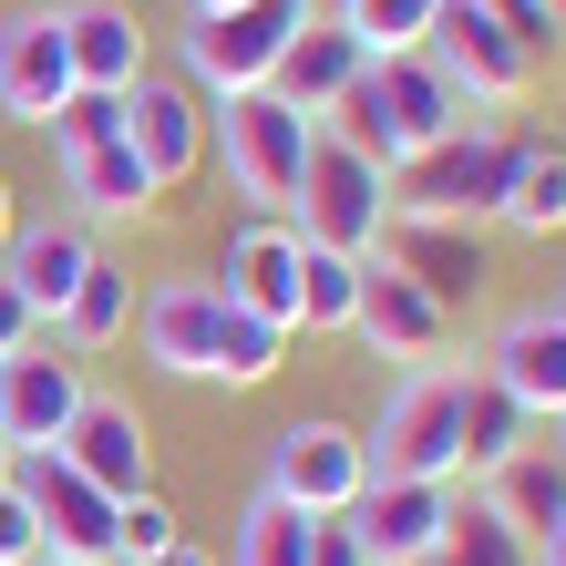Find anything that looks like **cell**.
Here are the masks:
<instances>
[{"label": "cell", "instance_id": "6da1fadb", "mask_svg": "<svg viewBox=\"0 0 566 566\" xmlns=\"http://www.w3.org/2000/svg\"><path fill=\"white\" fill-rule=\"evenodd\" d=\"M319 124H329L340 145H360V155L391 176V165H412L422 145H443L453 124H474V104L453 93V73H443L432 52H391V62H371V73H360Z\"/></svg>", "mask_w": 566, "mask_h": 566}, {"label": "cell", "instance_id": "7a4b0ae2", "mask_svg": "<svg viewBox=\"0 0 566 566\" xmlns=\"http://www.w3.org/2000/svg\"><path fill=\"white\" fill-rule=\"evenodd\" d=\"M463 391H474V360H422L381 391V412L360 422L371 443V474H412V484H463Z\"/></svg>", "mask_w": 566, "mask_h": 566}, {"label": "cell", "instance_id": "3957f363", "mask_svg": "<svg viewBox=\"0 0 566 566\" xmlns=\"http://www.w3.org/2000/svg\"><path fill=\"white\" fill-rule=\"evenodd\" d=\"M319 21L310 0H248V11H207L176 31V83L196 93V104H238V93H269L289 31Z\"/></svg>", "mask_w": 566, "mask_h": 566}, {"label": "cell", "instance_id": "277c9868", "mask_svg": "<svg viewBox=\"0 0 566 566\" xmlns=\"http://www.w3.org/2000/svg\"><path fill=\"white\" fill-rule=\"evenodd\" d=\"M289 227L310 248H340V258H371L381 227H391V176L360 145H340L319 124L310 135V165H298V196H289Z\"/></svg>", "mask_w": 566, "mask_h": 566}, {"label": "cell", "instance_id": "5b68a950", "mask_svg": "<svg viewBox=\"0 0 566 566\" xmlns=\"http://www.w3.org/2000/svg\"><path fill=\"white\" fill-rule=\"evenodd\" d=\"M279 505L298 515H350L360 494H371V443H360V422H329V412H298L269 432V484Z\"/></svg>", "mask_w": 566, "mask_h": 566}, {"label": "cell", "instance_id": "8992f818", "mask_svg": "<svg viewBox=\"0 0 566 566\" xmlns=\"http://www.w3.org/2000/svg\"><path fill=\"white\" fill-rule=\"evenodd\" d=\"M217 114V155H227V186L248 196L258 217H289L298 196V165H310V114H289L279 93H238V104H207Z\"/></svg>", "mask_w": 566, "mask_h": 566}, {"label": "cell", "instance_id": "52a82bcc", "mask_svg": "<svg viewBox=\"0 0 566 566\" xmlns=\"http://www.w3.org/2000/svg\"><path fill=\"white\" fill-rule=\"evenodd\" d=\"M494 186H505V135H494V124H453L443 145L391 165V217H463V227H484Z\"/></svg>", "mask_w": 566, "mask_h": 566}, {"label": "cell", "instance_id": "ba28073f", "mask_svg": "<svg viewBox=\"0 0 566 566\" xmlns=\"http://www.w3.org/2000/svg\"><path fill=\"white\" fill-rule=\"evenodd\" d=\"M432 62L453 73V93L474 114H515L525 93H536V52L515 42V31H494L474 0H443V21H432V42H422Z\"/></svg>", "mask_w": 566, "mask_h": 566}, {"label": "cell", "instance_id": "9c48e42d", "mask_svg": "<svg viewBox=\"0 0 566 566\" xmlns=\"http://www.w3.org/2000/svg\"><path fill=\"white\" fill-rule=\"evenodd\" d=\"M83 402H93V381H83L73 350H52V340L11 350L0 360V432H11V463L21 453H62V432H73Z\"/></svg>", "mask_w": 566, "mask_h": 566}, {"label": "cell", "instance_id": "30bf717a", "mask_svg": "<svg viewBox=\"0 0 566 566\" xmlns=\"http://www.w3.org/2000/svg\"><path fill=\"white\" fill-rule=\"evenodd\" d=\"M11 484L42 515V566H114V494H93L62 453H21Z\"/></svg>", "mask_w": 566, "mask_h": 566}, {"label": "cell", "instance_id": "8fae6325", "mask_svg": "<svg viewBox=\"0 0 566 566\" xmlns=\"http://www.w3.org/2000/svg\"><path fill=\"white\" fill-rule=\"evenodd\" d=\"M474 371L505 391V402H525L536 422H556V412H566V310L546 298V310L494 319V340H484V360H474Z\"/></svg>", "mask_w": 566, "mask_h": 566}, {"label": "cell", "instance_id": "7c38bea8", "mask_svg": "<svg viewBox=\"0 0 566 566\" xmlns=\"http://www.w3.org/2000/svg\"><path fill=\"white\" fill-rule=\"evenodd\" d=\"M381 269H402L412 289H432L443 310H463L484 279H494V258H484V227H463V217H391L381 227Z\"/></svg>", "mask_w": 566, "mask_h": 566}, {"label": "cell", "instance_id": "4fadbf2b", "mask_svg": "<svg viewBox=\"0 0 566 566\" xmlns=\"http://www.w3.org/2000/svg\"><path fill=\"white\" fill-rule=\"evenodd\" d=\"M453 525V484H412V474H371V494L350 505V536L371 566H432Z\"/></svg>", "mask_w": 566, "mask_h": 566}, {"label": "cell", "instance_id": "5bb4252c", "mask_svg": "<svg viewBox=\"0 0 566 566\" xmlns=\"http://www.w3.org/2000/svg\"><path fill=\"white\" fill-rule=\"evenodd\" d=\"M73 93L83 83H73V52H62V11H11L0 21V114L42 135Z\"/></svg>", "mask_w": 566, "mask_h": 566}, {"label": "cell", "instance_id": "9a60e30c", "mask_svg": "<svg viewBox=\"0 0 566 566\" xmlns=\"http://www.w3.org/2000/svg\"><path fill=\"white\" fill-rule=\"evenodd\" d=\"M217 298H238V310H258V319H279L289 340H298V227L289 217H248L238 238L217 248Z\"/></svg>", "mask_w": 566, "mask_h": 566}, {"label": "cell", "instance_id": "2e32d148", "mask_svg": "<svg viewBox=\"0 0 566 566\" xmlns=\"http://www.w3.org/2000/svg\"><path fill=\"white\" fill-rule=\"evenodd\" d=\"M124 145L145 155V176L155 196L165 186H186L196 165H207V104L176 83V73H145V83H124Z\"/></svg>", "mask_w": 566, "mask_h": 566}, {"label": "cell", "instance_id": "e0dca14e", "mask_svg": "<svg viewBox=\"0 0 566 566\" xmlns=\"http://www.w3.org/2000/svg\"><path fill=\"white\" fill-rule=\"evenodd\" d=\"M62 463L93 484V494H155V432L135 402H114V391H93V402L73 412V432H62Z\"/></svg>", "mask_w": 566, "mask_h": 566}, {"label": "cell", "instance_id": "ac0fdd59", "mask_svg": "<svg viewBox=\"0 0 566 566\" xmlns=\"http://www.w3.org/2000/svg\"><path fill=\"white\" fill-rule=\"evenodd\" d=\"M217 279H155L135 298V340L165 381H207V360H217Z\"/></svg>", "mask_w": 566, "mask_h": 566}, {"label": "cell", "instance_id": "d6986e66", "mask_svg": "<svg viewBox=\"0 0 566 566\" xmlns=\"http://www.w3.org/2000/svg\"><path fill=\"white\" fill-rule=\"evenodd\" d=\"M350 329H360L381 360H402V371H422V360H443V350H453V310H443L432 289H412L402 269H381V258H371V279H360Z\"/></svg>", "mask_w": 566, "mask_h": 566}, {"label": "cell", "instance_id": "ffe728a7", "mask_svg": "<svg viewBox=\"0 0 566 566\" xmlns=\"http://www.w3.org/2000/svg\"><path fill=\"white\" fill-rule=\"evenodd\" d=\"M93 258H104V248H93V227H83V217H21V227H11V248H0V279L31 298V319H62V298L83 289Z\"/></svg>", "mask_w": 566, "mask_h": 566}, {"label": "cell", "instance_id": "44dd1931", "mask_svg": "<svg viewBox=\"0 0 566 566\" xmlns=\"http://www.w3.org/2000/svg\"><path fill=\"white\" fill-rule=\"evenodd\" d=\"M62 52H73V83L83 93H124L145 83V21L124 11V0H62Z\"/></svg>", "mask_w": 566, "mask_h": 566}, {"label": "cell", "instance_id": "7402d4cb", "mask_svg": "<svg viewBox=\"0 0 566 566\" xmlns=\"http://www.w3.org/2000/svg\"><path fill=\"white\" fill-rule=\"evenodd\" d=\"M505 238H566V145L556 135H505V186H494Z\"/></svg>", "mask_w": 566, "mask_h": 566}, {"label": "cell", "instance_id": "603a6c76", "mask_svg": "<svg viewBox=\"0 0 566 566\" xmlns=\"http://www.w3.org/2000/svg\"><path fill=\"white\" fill-rule=\"evenodd\" d=\"M360 73H371V52H360L340 21H298V31H289V52H279V73H269V93H279L289 114H310V124H319Z\"/></svg>", "mask_w": 566, "mask_h": 566}, {"label": "cell", "instance_id": "cb8c5ba5", "mask_svg": "<svg viewBox=\"0 0 566 566\" xmlns=\"http://www.w3.org/2000/svg\"><path fill=\"white\" fill-rule=\"evenodd\" d=\"M62 196H73V217H83V227H135V217H155V207H165L155 176H145V155L124 145V135L62 165Z\"/></svg>", "mask_w": 566, "mask_h": 566}, {"label": "cell", "instance_id": "d4e9b609", "mask_svg": "<svg viewBox=\"0 0 566 566\" xmlns=\"http://www.w3.org/2000/svg\"><path fill=\"white\" fill-rule=\"evenodd\" d=\"M474 494H484V505L515 525L525 546H536V536H556V525H566V453H556L546 432H536V443H525L515 463H494V474H484Z\"/></svg>", "mask_w": 566, "mask_h": 566}, {"label": "cell", "instance_id": "484cf974", "mask_svg": "<svg viewBox=\"0 0 566 566\" xmlns=\"http://www.w3.org/2000/svg\"><path fill=\"white\" fill-rule=\"evenodd\" d=\"M62 350H73V360H93V350H114V340H135V279H124L114 269V258H93V269H83V289L73 298H62Z\"/></svg>", "mask_w": 566, "mask_h": 566}, {"label": "cell", "instance_id": "4316f807", "mask_svg": "<svg viewBox=\"0 0 566 566\" xmlns=\"http://www.w3.org/2000/svg\"><path fill=\"white\" fill-rule=\"evenodd\" d=\"M279 371H289V329L227 298V310H217V360H207V381H217V391H269Z\"/></svg>", "mask_w": 566, "mask_h": 566}, {"label": "cell", "instance_id": "83f0119b", "mask_svg": "<svg viewBox=\"0 0 566 566\" xmlns=\"http://www.w3.org/2000/svg\"><path fill=\"white\" fill-rule=\"evenodd\" d=\"M360 279H371V258H340V248H310V238H298V340H329V329H350Z\"/></svg>", "mask_w": 566, "mask_h": 566}, {"label": "cell", "instance_id": "f1b7e54d", "mask_svg": "<svg viewBox=\"0 0 566 566\" xmlns=\"http://www.w3.org/2000/svg\"><path fill=\"white\" fill-rule=\"evenodd\" d=\"M536 432H546L536 412H525V402H505V391H494V381L474 371V391H463V474L484 484L494 463H515L525 443H536Z\"/></svg>", "mask_w": 566, "mask_h": 566}, {"label": "cell", "instance_id": "f546056e", "mask_svg": "<svg viewBox=\"0 0 566 566\" xmlns=\"http://www.w3.org/2000/svg\"><path fill=\"white\" fill-rule=\"evenodd\" d=\"M432 566H536V546H525L484 494H453V525H443V546H432Z\"/></svg>", "mask_w": 566, "mask_h": 566}, {"label": "cell", "instance_id": "4dcf8cb0", "mask_svg": "<svg viewBox=\"0 0 566 566\" xmlns=\"http://www.w3.org/2000/svg\"><path fill=\"white\" fill-rule=\"evenodd\" d=\"M432 21H443V0H340V31H350L371 62L422 52V42H432Z\"/></svg>", "mask_w": 566, "mask_h": 566}, {"label": "cell", "instance_id": "1f68e13d", "mask_svg": "<svg viewBox=\"0 0 566 566\" xmlns=\"http://www.w3.org/2000/svg\"><path fill=\"white\" fill-rule=\"evenodd\" d=\"M310 525H319V515L258 494V505L238 515V556H227V566H310Z\"/></svg>", "mask_w": 566, "mask_h": 566}, {"label": "cell", "instance_id": "d6a6232c", "mask_svg": "<svg viewBox=\"0 0 566 566\" xmlns=\"http://www.w3.org/2000/svg\"><path fill=\"white\" fill-rule=\"evenodd\" d=\"M176 536H186V525H176L165 494H124V505H114V566H155Z\"/></svg>", "mask_w": 566, "mask_h": 566}, {"label": "cell", "instance_id": "836d02e7", "mask_svg": "<svg viewBox=\"0 0 566 566\" xmlns=\"http://www.w3.org/2000/svg\"><path fill=\"white\" fill-rule=\"evenodd\" d=\"M42 135H52V155H62V165L93 155V145H114V135H124V93H73V104H62Z\"/></svg>", "mask_w": 566, "mask_h": 566}, {"label": "cell", "instance_id": "e575fe53", "mask_svg": "<svg viewBox=\"0 0 566 566\" xmlns=\"http://www.w3.org/2000/svg\"><path fill=\"white\" fill-rule=\"evenodd\" d=\"M0 566H42V515L11 474H0Z\"/></svg>", "mask_w": 566, "mask_h": 566}, {"label": "cell", "instance_id": "d590c367", "mask_svg": "<svg viewBox=\"0 0 566 566\" xmlns=\"http://www.w3.org/2000/svg\"><path fill=\"white\" fill-rule=\"evenodd\" d=\"M474 11H484L494 31H515V42H525V52H536V62H546V52L566 42V31H556V11H546V0H474Z\"/></svg>", "mask_w": 566, "mask_h": 566}, {"label": "cell", "instance_id": "8d00e7d4", "mask_svg": "<svg viewBox=\"0 0 566 566\" xmlns=\"http://www.w3.org/2000/svg\"><path fill=\"white\" fill-rule=\"evenodd\" d=\"M310 566H371V556H360V536H350V515H319V525H310Z\"/></svg>", "mask_w": 566, "mask_h": 566}, {"label": "cell", "instance_id": "74e56055", "mask_svg": "<svg viewBox=\"0 0 566 566\" xmlns=\"http://www.w3.org/2000/svg\"><path fill=\"white\" fill-rule=\"evenodd\" d=\"M31 340H42V319H31V298L0 279V360H11V350H31Z\"/></svg>", "mask_w": 566, "mask_h": 566}, {"label": "cell", "instance_id": "f35d334b", "mask_svg": "<svg viewBox=\"0 0 566 566\" xmlns=\"http://www.w3.org/2000/svg\"><path fill=\"white\" fill-rule=\"evenodd\" d=\"M155 566H217V556H207V546H196V536H176V546H165Z\"/></svg>", "mask_w": 566, "mask_h": 566}, {"label": "cell", "instance_id": "ab89813d", "mask_svg": "<svg viewBox=\"0 0 566 566\" xmlns=\"http://www.w3.org/2000/svg\"><path fill=\"white\" fill-rule=\"evenodd\" d=\"M11 227H21V196H11V165H0V248H11Z\"/></svg>", "mask_w": 566, "mask_h": 566}, {"label": "cell", "instance_id": "60d3db41", "mask_svg": "<svg viewBox=\"0 0 566 566\" xmlns=\"http://www.w3.org/2000/svg\"><path fill=\"white\" fill-rule=\"evenodd\" d=\"M536 566H566V525H556V536H536Z\"/></svg>", "mask_w": 566, "mask_h": 566}, {"label": "cell", "instance_id": "b9f144b4", "mask_svg": "<svg viewBox=\"0 0 566 566\" xmlns=\"http://www.w3.org/2000/svg\"><path fill=\"white\" fill-rule=\"evenodd\" d=\"M207 11H248V0H186V21H207Z\"/></svg>", "mask_w": 566, "mask_h": 566}, {"label": "cell", "instance_id": "7bdbcfd3", "mask_svg": "<svg viewBox=\"0 0 566 566\" xmlns=\"http://www.w3.org/2000/svg\"><path fill=\"white\" fill-rule=\"evenodd\" d=\"M546 443H556V453H566V412H556V422H546Z\"/></svg>", "mask_w": 566, "mask_h": 566}, {"label": "cell", "instance_id": "ee69618b", "mask_svg": "<svg viewBox=\"0 0 566 566\" xmlns=\"http://www.w3.org/2000/svg\"><path fill=\"white\" fill-rule=\"evenodd\" d=\"M310 11H319V21H340V0H310Z\"/></svg>", "mask_w": 566, "mask_h": 566}, {"label": "cell", "instance_id": "f6af8a7d", "mask_svg": "<svg viewBox=\"0 0 566 566\" xmlns=\"http://www.w3.org/2000/svg\"><path fill=\"white\" fill-rule=\"evenodd\" d=\"M0 474H11V432H0Z\"/></svg>", "mask_w": 566, "mask_h": 566}, {"label": "cell", "instance_id": "bcb514c9", "mask_svg": "<svg viewBox=\"0 0 566 566\" xmlns=\"http://www.w3.org/2000/svg\"><path fill=\"white\" fill-rule=\"evenodd\" d=\"M546 11H556V31H566V0H546Z\"/></svg>", "mask_w": 566, "mask_h": 566}, {"label": "cell", "instance_id": "7dc6e473", "mask_svg": "<svg viewBox=\"0 0 566 566\" xmlns=\"http://www.w3.org/2000/svg\"><path fill=\"white\" fill-rule=\"evenodd\" d=\"M556 310H566V298H556Z\"/></svg>", "mask_w": 566, "mask_h": 566}]
</instances>
